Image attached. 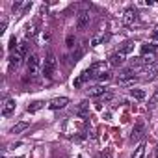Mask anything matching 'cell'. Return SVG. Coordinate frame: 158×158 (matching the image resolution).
I'll list each match as a JSON object with an SVG mask.
<instances>
[{"label": "cell", "instance_id": "1", "mask_svg": "<svg viewBox=\"0 0 158 158\" xmlns=\"http://www.w3.org/2000/svg\"><path fill=\"white\" fill-rule=\"evenodd\" d=\"M56 65H58L56 56H54L52 52H48L47 58H45V61H43V74H45L47 78H52V74H54V71H56Z\"/></svg>", "mask_w": 158, "mask_h": 158}, {"label": "cell", "instance_id": "2", "mask_svg": "<svg viewBox=\"0 0 158 158\" xmlns=\"http://www.w3.org/2000/svg\"><path fill=\"white\" fill-rule=\"evenodd\" d=\"M26 69H28V74L30 76H37L39 69H41V60L37 54H30L28 60H26Z\"/></svg>", "mask_w": 158, "mask_h": 158}, {"label": "cell", "instance_id": "3", "mask_svg": "<svg viewBox=\"0 0 158 158\" xmlns=\"http://www.w3.org/2000/svg\"><path fill=\"white\" fill-rule=\"evenodd\" d=\"M89 23H91V13L89 11H80L78 13V19H76V28L78 30H86L88 26H89Z\"/></svg>", "mask_w": 158, "mask_h": 158}, {"label": "cell", "instance_id": "4", "mask_svg": "<svg viewBox=\"0 0 158 158\" xmlns=\"http://www.w3.org/2000/svg\"><path fill=\"white\" fill-rule=\"evenodd\" d=\"M138 19H139V13H138V10H134V8H128V10H125V13H123V23H125L127 26H130V24L138 23Z\"/></svg>", "mask_w": 158, "mask_h": 158}, {"label": "cell", "instance_id": "5", "mask_svg": "<svg viewBox=\"0 0 158 158\" xmlns=\"http://www.w3.org/2000/svg\"><path fill=\"white\" fill-rule=\"evenodd\" d=\"M106 69H108V63H106V61H95V63H93V65H91L88 71L91 73V76H97V78H99L101 74L108 73Z\"/></svg>", "mask_w": 158, "mask_h": 158}, {"label": "cell", "instance_id": "6", "mask_svg": "<svg viewBox=\"0 0 158 158\" xmlns=\"http://www.w3.org/2000/svg\"><path fill=\"white\" fill-rule=\"evenodd\" d=\"M125 58H127V56H125L123 52H114V54L108 58V65H110V67H119V65L125 63Z\"/></svg>", "mask_w": 158, "mask_h": 158}, {"label": "cell", "instance_id": "7", "mask_svg": "<svg viewBox=\"0 0 158 158\" xmlns=\"http://www.w3.org/2000/svg\"><path fill=\"white\" fill-rule=\"evenodd\" d=\"M69 104V99L67 97H56V99H52L50 102H48V108L50 110H61V108H65Z\"/></svg>", "mask_w": 158, "mask_h": 158}, {"label": "cell", "instance_id": "8", "mask_svg": "<svg viewBox=\"0 0 158 158\" xmlns=\"http://www.w3.org/2000/svg\"><path fill=\"white\" fill-rule=\"evenodd\" d=\"M15 106H17V104H15L13 99H6L4 104H2V115H4V117H10V115L15 112Z\"/></svg>", "mask_w": 158, "mask_h": 158}, {"label": "cell", "instance_id": "9", "mask_svg": "<svg viewBox=\"0 0 158 158\" xmlns=\"http://www.w3.org/2000/svg\"><path fill=\"white\" fill-rule=\"evenodd\" d=\"M104 93H106V88L101 86V84H99V86H91V88L88 89V95H89V97H101V95H104Z\"/></svg>", "mask_w": 158, "mask_h": 158}, {"label": "cell", "instance_id": "10", "mask_svg": "<svg viewBox=\"0 0 158 158\" xmlns=\"http://www.w3.org/2000/svg\"><path fill=\"white\" fill-rule=\"evenodd\" d=\"M143 132H145V125L143 123H136L134 125V128H132V139H139L141 136H143Z\"/></svg>", "mask_w": 158, "mask_h": 158}, {"label": "cell", "instance_id": "11", "mask_svg": "<svg viewBox=\"0 0 158 158\" xmlns=\"http://www.w3.org/2000/svg\"><path fill=\"white\" fill-rule=\"evenodd\" d=\"M158 52V45H154V43H145V45H141V54L145 56V54H156Z\"/></svg>", "mask_w": 158, "mask_h": 158}, {"label": "cell", "instance_id": "12", "mask_svg": "<svg viewBox=\"0 0 158 158\" xmlns=\"http://www.w3.org/2000/svg\"><path fill=\"white\" fill-rule=\"evenodd\" d=\"M21 63H23V56H21V54L15 52V54L10 56V69H17Z\"/></svg>", "mask_w": 158, "mask_h": 158}, {"label": "cell", "instance_id": "13", "mask_svg": "<svg viewBox=\"0 0 158 158\" xmlns=\"http://www.w3.org/2000/svg\"><path fill=\"white\" fill-rule=\"evenodd\" d=\"M43 106H45V102H43V101H35V102H32V104L26 108V112H28V114H35V112H39Z\"/></svg>", "mask_w": 158, "mask_h": 158}, {"label": "cell", "instance_id": "14", "mask_svg": "<svg viewBox=\"0 0 158 158\" xmlns=\"http://www.w3.org/2000/svg\"><path fill=\"white\" fill-rule=\"evenodd\" d=\"M28 127H30L28 121H21V123H17V125L11 128V134H19V132H23V130H26Z\"/></svg>", "mask_w": 158, "mask_h": 158}, {"label": "cell", "instance_id": "15", "mask_svg": "<svg viewBox=\"0 0 158 158\" xmlns=\"http://www.w3.org/2000/svg\"><path fill=\"white\" fill-rule=\"evenodd\" d=\"M138 80H139L138 76H128V78H119V84L121 86H134Z\"/></svg>", "mask_w": 158, "mask_h": 158}, {"label": "cell", "instance_id": "16", "mask_svg": "<svg viewBox=\"0 0 158 158\" xmlns=\"http://www.w3.org/2000/svg\"><path fill=\"white\" fill-rule=\"evenodd\" d=\"M143 156H145V143H139V145L134 149L132 158H143Z\"/></svg>", "mask_w": 158, "mask_h": 158}, {"label": "cell", "instance_id": "17", "mask_svg": "<svg viewBox=\"0 0 158 158\" xmlns=\"http://www.w3.org/2000/svg\"><path fill=\"white\" fill-rule=\"evenodd\" d=\"M132 50H134V41H125L119 52H123V54L127 56V54H128V52H132Z\"/></svg>", "mask_w": 158, "mask_h": 158}, {"label": "cell", "instance_id": "18", "mask_svg": "<svg viewBox=\"0 0 158 158\" xmlns=\"http://www.w3.org/2000/svg\"><path fill=\"white\" fill-rule=\"evenodd\" d=\"M130 95L134 99H138V101H143L145 99V91L143 89H130Z\"/></svg>", "mask_w": 158, "mask_h": 158}, {"label": "cell", "instance_id": "19", "mask_svg": "<svg viewBox=\"0 0 158 158\" xmlns=\"http://www.w3.org/2000/svg\"><path fill=\"white\" fill-rule=\"evenodd\" d=\"M15 52H17V54H21V56L24 58V56L28 54V43H21V45L17 47V50H15Z\"/></svg>", "mask_w": 158, "mask_h": 158}, {"label": "cell", "instance_id": "20", "mask_svg": "<svg viewBox=\"0 0 158 158\" xmlns=\"http://www.w3.org/2000/svg\"><path fill=\"white\" fill-rule=\"evenodd\" d=\"M82 56H84V47H78V48L73 52V60H74V61H78Z\"/></svg>", "mask_w": 158, "mask_h": 158}, {"label": "cell", "instance_id": "21", "mask_svg": "<svg viewBox=\"0 0 158 158\" xmlns=\"http://www.w3.org/2000/svg\"><path fill=\"white\" fill-rule=\"evenodd\" d=\"M108 80H112V74H110V73H104V74L99 76V82H101V84H104V82H108Z\"/></svg>", "mask_w": 158, "mask_h": 158}, {"label": "cell", "instance_id": "22", "mask_svg": "<svg viewBox=\"0 0 158 158\" xmlns=\"http://www.w3.org/2000/svg\"><path fill=\"white\" fill-rule=\"evenodd\" d=\"M156 102H158V88L154 89V93H152V97H151V101H149V104H151V106H154Z\"/></svg>", "mask_w": 158, "mask_h": 158}, {"label": "cell", "instance_id": "23", "mask_svg": "<svg viewBox=\"0 0 158 158\" xmlns=\"http://www.w3.org/2000/svg\"><path fill=\"white\" fill-rule=\"evenodd\" d=\"M6 26H8V19H4V17H2V21H0V35L6 32Z\"/></svg>", "mask_w": 158, "mask_h": 158}, {"label": "cell", "instance_id": "24", "mask_svg": "<svg viewBox=\"0 0 158 158\" xmlns=\"http://www.w3.org/2000/svg\"><path fill=\"white\" fill-rule=\"evenodd\" d=\"M17 47H19V45H17V39H15V35H13V37L10 39V45H8V48H10V50H13V48L17 50Z\"/></svg>", "mask_w": 158, "mask_h": 158}, {"label": "cell", "instance_id": "25", "mask_svg": "<svg viewBox=\"0 0 158 158\" xmlns=\"http://www.w3.org/2000/svg\"><path fill=\"white\" fill-rule=\"evenodd\" d=\"M35 34V26H26V37H34Z\"/></svg>", "mask_w": 158, "mask_h": 158}, {"label": "cell", "instance_id": "26", "mask_svg": "<svg viewBox=\"0 0 158 158\" xmlns=\"http://www.w3.org/2000/svg\"><path fill=\"white\" fill-rule=\"evenodd\" d=\"M21 8H24L23 2H13V4H11V10H13V11H19Z\"/></svg>", "mask_w": 158, "mask_h": 158}, {"label": "cell", "instance_id": "27", "mask_svg": "<svg viewBox=\"0 0 158 158\" xmlns=\"http://www.w3.org/2000/svg\"><path fill=\"white\" fill-rule=\"evenodd\" d=\"M67 47H69V48L74 47V37H73V35H67Z\"/></svg>", "mask_w": 158, "mask_h": 158}, {"label": "cell", "instance_id": "28", "mask_svg": "<svg viewBox=\"0 0 158 158\" xmlns=\"http://www.w3.org/2000/svg\"><path fill=\"white\" fill-rule=\"evenodd\" d=\"M101 156H102V158H114V156H112V152H108V151H106V152H102Z\"/></svg>", "mask_w": 158, "mask_h": 158}, {"label": "cell", "instance_id": "29", "mask_svg": "<svg viewBox=\"0 0 158 158\" xmlns=\"http://www.w3.org/2000/svg\"><path fill=\"white\" fill-rule=\"evenodd\" d=\"M78 158H82V156H78Z\"/></svg>", "mask_w": 158, "mask_h": 158}]
</instances>
